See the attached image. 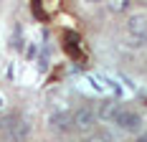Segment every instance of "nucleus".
Segmentation results:
<instances>
[{"label": "nucleus", "instance_id": "1", "mask_svg": "<svg viewBox=\"0 0 147 142\" xmlns=\"http://www.w3.org/2000/svg\"><path fill=\"white\" fill-rule=\"evenodd\" d=\"M127 33H129L132 46L142 48L147 43V18L145 15H132V18L127 20Z\"/></svg>", "mask_w": 147, "mask_h": 142}, {"label": "nucleus", "instance_id": "2", "mask_svg": "<svg viewBox=\"0 0 147 142\" xmlns=\"http://www.w3.org/2000/svg\"><path fill=\"white\" fill-rule=\"evenodd\" d=\"M94 124H96V112H94V107H79V109L71 114V127L79 129V132H91Z\"/></svg>", "mask_w": 147, "mask_h": 142}, {"label": "nucleus", "instance_id": "3", "mask_svg": "<svg viewBox=\"0 0 147 142\" xmlns=\"http://www.w3.org/2000/svg\"><path fill=\"white\" fill-rule=\"evenodd\" d=\"M112 122H114L119 129H124V132H137L140 124H142V117H140L137 112H132V109H124V107H122Z\"/></svg>", "mask_w": 147, "mask_h": 142}, {"label": "nucleus", "instance_id": "4", "mask_svg": "<svg viewBox=\"0 0 147 142\" xmlns=\"http://www.w3.org/2000/svg\"><path fill=\"white\" fill-rule=\"evenodd\" d=\"M8 135H10V142H26L30 137V124L28 119H18L15 117L13 124L8 127Z\"/></svg>", "mask_w": 147, "mask_h": 142}, {"label": "nucleus", "instance_id": "5", "mask_svg": "<svg viewBox=\"0 0 147 142\" xmlns=\"http://www.w3.org/2000/svg\"><path fill=\"white\" fill-rule=\"evenodd\" d=\"M122 109V104H117V101L107 99L99 104V109H96V119H104V122H112L114 117H117V112Z\"/></svg>", "mask_w": 147, "mask_h": 142}, {"label": "nucleus", "instance_id": "6", "mask_svg": "<svg viewBox=\"0 0 147 142\" xmlns=\"http://www.w3.org/2000/svg\"><path fill=\"white\" fill-rule=\"evenodd\" d=\"M51 127L59 129V132L71 129V112H56L53 117H51Z\"/></svg>", "mask_w": 147, "mask_h": 142}, {"label": "nucleus", "instance_id": "7", "mask_svg": "<svg viewBox=\"0 0 147 142\" xmlns=\"http://www.w3.org/2000/svg\"><path fill=\"white\" fill-rule=\"evenodd\" d=\"M84 142H112V137H109L107 132H94V135H89Z\"/></svg>", "mask_w": 147, "mask_h": 142}, {"label": "nucleus", "instance_id": "8", "mask_svg": "<svg viewBox=\"0 0 147 142\" xmlns=\"http://www.w3.org/2000/svg\"><path fill=\"white\" fill-rule=\"evenodd\" d=\"M129 8V0H117V3H109V10L112 13H122V10H127Z\"/></svg>", "mask_w": 147, "mask_h": 142}, {"label": "nucleus", "instance_id": "9", "mask_svg": "<svg viewBox=\"0 0 147 142\" xmlns=\"http://www.w3.org/2000/svg\"><path fill=\"white\" fill-rule=\"evenodd\" d=\"M134 142H147V135H140V137H137Z\"/></svg>", "mask_w": 147, "mask_h": 142}, {"label": "nucleus", "instance_id": "10", "mask_svg": "<svg viewBox=\"0 0 147 142\" xmlns=\"http://www.w3.org/2000/svg\"><path fill=\"white\" fill-rule=\"evenodd\" d=\"M3 107H5V97L0 94V109H3Z\"/></svg>", "mask_w": 147, "mask_h": 142}]
</instances>
